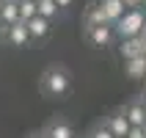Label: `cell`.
<instances>
[{
    "instance_id": "16",
    "label": "cell",
    "mask_w": 146,
    "mask_h": 138,
    "mask_svg": "<svg viewBox=\"0 0 146 138\" xmlns=\"http://www.w3.org/2000/svg\"><path fill=\"white\" fill-rule=\"evenodd\" d=\"M88 138H113V133L108 130L105 124H97V127H94V130L88 133Z\"/></svg>"
},
{
    "instance_id": "2",
    "label": "cell",
    "mask_w": 146,
    "mask_h": 138,
    "mask_svg": "<svg viewBox=\"0 0 146 138\" xmlns=\"http://www.w3.org/2000/svg\"><path fill=\"white\" fill-rule=\"evenodd\" d=\"M143 25H146V11L141 6H132V8H127V14L113 25V33L121 41L124 39H138L141 33H143Z\"/></svg>"
},
{
    "instance_id": "22",
    "label": "cell",
    "mask_w": 146,
    "mask_h": 138,
    "mask_svg": "<svg viewBox=\"0 0 146 138\" xmlns=\"http://www.w3.org/2000/svg\"><path fill=\"white\" fill-rule=\"evenodd\" d=\"M143 94H146V77H143Z\"/></svg>"
},
{
    "instance_id": "26",
    "label": "cell",
    "mask_w": 146,
    "mask_h": 138,
    "mask_svg": "<svg viewBox=\"0 0 146 138\" xmlns=\"http://www.w3.org/2000/svg\"><path fill=\"white\" fill-rule=\"evenodd\" d=\"M33 3H39V0H33Z\"/></svg>"
},
{
    "instance_id": "25",
    "label": "cell",
    "mask_w": 146,
    "mask_h": 138,
    "mask_svg": "<svg viewBox=\"0 0 146 138\" xmlns=\"http://www.w3.org/2000/svg\"><path fill=\"white\" fill-rule=\"evenodd\" d=\"M143 55H146V47H143Z\"/></svg>"
},
{
    "instance_id": "9",
    "label": "cell",
    "mask_w": 146,
    "mask_h": 138,
    "mask_svg": "<svg viewBox=\"0 0 146 138\" xmlns=\"http://www.w3.org/2000/svg\"><path fill=\"white\" fill-rule=\"evenodd\" d=\"M25 28H28V33H31V41H41L47 39L50 33H52V22H47V19H41V17H33L31 22H25Z\"/></svg>"
},
{
    "instance_id": "5",
    "label": "cell",
    "mask_w": 146,
    "mask_h": 138,
    "mask_svg": "<svg viewBox=\"0 0 146 138\" xmlns=\"http://www.w3.org/2000/svg\"><path fill=\"white\" fill-rule=\"evenodd\" d=\"M102 124L113 133V138H127V133H130V122H127L124 111H113L110 116H105V122H102Z\"/></svg>"
},
{
    "instance_id": "13",
    "label": "cell",
    "mask_w": 146,
    "mask_h": 138,
    "mask_svg": "<svg viewBox=\"0 0 146 138\" xmlns=\"http://www.w3.org/2000/svg\"><path fill=\"white\" fill-rule=\"evenodd\" d=\"M58 14H61V8L55 0H39L36 3V17H41V19L52 22V19H58Z\"/></svg>"
},
{
    "instance_id": "21",
    "label": "cell",
    "mask_w": 146,
    "mask_h": 138,
    "mask_svg": "<svg viewBox=\"0 0 146 138\" xmlns=\"http://www.w3.org/2000/svg\"><path fill=\"white\" fill-rule=\"evenodd\" d=\"M141 102H143V111H146V94H143V97H141Z\"/></svg>"
},
{
    "instance_id": "3",
    "label": "cell",
    "mask_w": 146,
    "mask_h": 138,
    "mask_svg": "<svg viewBox=\"0 0 146 138\" xmlns=\"http://www.w3.org/2000/svg\"><path fill=\"white\" fill-rule=\"evenodd\" d=\"M86 39H88V44H94V47H110L116 39L113 33V25H97V28H86Z\"/></svg>"
},
{
    "instance_id": "20",
    "label": "cell",
    "mask_w": 146,
    "mask_h": 138,
    "mask_svg": "<svg viewBox=\"0 0 146 138\" xmlns=\"http://www.w3.org/2000/svg\"><path fill=\"white\" fill-rule=\"evenodd\" d=\"M141 39H143V41H146V25H143V33H141Z\"/></svg>"
},
{
    "instance_id": "24",
    "label": "cell",
    "mask_w": 146,
    "mask_h": 138,
    "mask_svg": "<svg viewBox=\"0 0 146 138\" xmlns=\"http://www.w3.org/2000/svg\"><path fill=\"white\" fill-rule=\"evenodd\" d=\"M3 3H6V0H0V8H3Z\"/></svg>"
},
{
    "instance_id": "17",
    "label": "cell",
    "mask_w": 146,
    "mask_h": 138,
    "mask_svg": "<svg viewBox=\"0 0 146 138\" xmlns=\"http://www.w3.org/2000/svg\"><path fill=\"white\" fill-rule=\"evenodd\" d=\"M127 138H146V135H143V130H141V127H130Z\"/></svg>"
},
{
    "instance_id": "15",
    "label": "cell",
    "mask_w": 146,
    "mask_h": 138,
    "mask_svg": "<svg viewBox=\"0 0 146 138\" xmlns=\"http://www.w3.org/2000/svg\"><path fill=\"white\" fill-rule=\"evenodd\" d=\"M17 11H19V22H31L36 17V3L33 0H17Z\"/></svg>"
},
{
    "instance_id": "1",
    "label": "cell",
    "mask_w": 146,
    "mask_h": 138,
    "mask_svg": "<svg viewBox=\"0 0 146 138\" xmlns=\"http://www.w3.org/2000/svg\"><path fill=\"white\" fill-rule=\"evenodd\" d=\"M41 91L47 97H58V99L69 97V91H72V75L66 72V66H50L44 72V77H41Z\"/></svg>"
},
{
    "instance_id": "8",
    "label": "cell",
    "mask_w": 146,
    "mask_h": 138,
    "mask_svg": "<svg viewBox=\"0 0 146 138\" xmlns=\"http://www.w3.org/2000/svg\"><path fill=\"white\" fill-rule=\"evenodd\" d=\"M99 8L105 11V17H108L110 25H116L124 14H127V3H124V0H99Z\"/></svg>"
},
{
    "instance_id": "19",
    "label": "cell",
    "mask_w": 146,
    "mask_h": 138,
    "mask_svg": "<svg viewBox=\"0 0 146 138\" xmlns=\"http://www.w3.org/2000/svg\"><path fill=\"white\" fill-rule=\"evenodd\" d=\"M28 138H47V135H44V130H39V133H31Z\"/></svg>"
},
{
    "instance_id": "18",
    "label": "cell",
    "mask_w": 146,
    "mask_h": 138,
    "mask_svg": "<svg viewBox=\"0 0 146 138\" xmlns=\"http://www.w3.org/2000/svg\"><path fill=\"white\" fill-rule=\"evenodd\" d=\"M55 3H58V8H61V11H69L74 0H55Z\"/></svg>"
},
{
    "instance_id": "4",
    "label": "cell",
    "mask_w": 146,
    "mask_h": 138,
    "mask_svg": "<svg viewBox=\"0 0 146 138\" xmlns=\"http://www.w3.org/2000/svg\"><path fill=\"white\" fill-rule=\"evenodd\" d=\"M3 41L19 50V47H28V44H31V33H28V28H25L22 22H17V25H11V28L3 31Z\"/></svg>"
},
{
    "instance_id": "12",
    "label": "cell",
    "mask_w": 146,
    "mask_h": 138,
    "mask_svg": "<svg viewBox=\"0 0 146 138\" xmlns=\"http://www.w3.org/2000/svg\"><path fill=\"white\" fill-rule=\"evenodd\" d=\"M124 72L130 80H143L146 77V55H138L132 61H124Z\"/></svg>"
},
{
    "instance_id": "11",
    "label": "cell",
    "mask_w": 146,
    "mask_h": 138,
    "mask_svg": "<svg viewBox=\"0 0 146 138\" xmlns=\"http://www.w3.org/2000/svg\"><path fill=\"white\" fill-rule=\"evenodd\" d=\"M19 22V11H17V0H6L0 8V31H6L11 25Z\"/></svg>"
},
{
    "instance_id": "10",
    "label": "cell",
    "mask_w": 146,
    "mask_h": 138,
    "mask_svg": "<svg viewBox=\"0 0 146 138\" xmlns=\"http://www.w3.org/2000/svg\"><path fill=\"white\" fill-rule=\"evenodd\" d=\"M143 47H146V41L141 39H124L121 44H119V55L124 58V61H132V58H138V55H143Z\"/></svg>"
},
{
    "instance_id": "6",
    "label": "cell",
    "mask_w": 146,
    "mask_h": 138,
    "mask_svg": "<svg viewBox=\"0 0 146 138\" xmlns=\"http://www.w3.org/2000/svg\"><path fill=\"white\" fill-rule=\"evenodd\" d=\"M44 135L47 138H77L74 135V127L66 122V119H61V116L50 119V124L44 127Z\"/></svg>"
},
{
    "instance_id": "23",
    "label": "cell",
    "mask_w": 146,
    "mask_h": 138,
    "mask_svg": "<svg viewBox=\"0 0 146 138\" xmlns=\"http://www.w3.org/2000/svg\"><path fill=\"white\" fill-rule=\"evenodd\" d=\"M141 130H143V135H146V124H143V127H141Z\"/></svg>"
},
{
    "instance_id": "14",
    "label": "cell",
    "mask_w": 146,
    "mask_h": 138,
    "mask_svg": "<svg viewBox=\"0 0 146 138\" xmlns=\"http://www.w3.org/2000/svg\"><path fill=\"white\" fill-rule=\"evenodd\" d=\"M97 25H110V22H108L105 11L99 8V3H91L86 11V28H97Z\"/></svg>"
},
{
    "instance_id": "7",
    "label": "cell",
    "mask_w": 146,
    "mask_h": 138,
    "mask_svg": "<svg viewBox=\"0 0 146 138\" xmlns=\"http://www.w3.org/2000/svg\"><path fill=\"white\" fill-rule=\"evenodd\" d=\"M121 111H124V116H127L130 127H143V124H146V111H143V102H141V99L127 102Z\"/></svg>"
}]
</instances>
